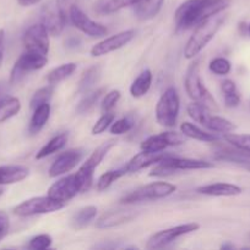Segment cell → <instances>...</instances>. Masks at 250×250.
<instances>
[{
  "mask_svg": "<svg viewBox=\"0 0 250 250\" xmlns=\"http://www.w3.org/2000/svg\"><path fill=\"white\" fill-rule=\"evenodd\" d=\"M136 217V212L134 210H110L104 212L102 216L96 220V227L100 229H109L114 227H119L122 225L132 221Z\"/></svg>",
  "mask_w": 250,
  "mask_h": 250,
  "instance_id": "cell-16",
  "label": "cell"
},
{
  "mask_svg": "<svg viewBox=\"0 0 250 250\" xmlns=\"http://www.w3.org/2000/svg\"><path fill=\"white\" fill-rule=\"evenodd\" d=\"M120 99V92L117 89H113L108 92L104 95L102 100V111L103 112H110L115 107Z\"/></svg>",
  "mask_w": 250,
  "mask_h": 250,
  "instance_id": "cell-43",
  "label": "cell"
},
{
  "mask_svg": "<svg viewBox=\"0 0 250 250\" xmlns=\"http://www.w3.org/2000/svg\"><path fill=\"white\" fill-rule=\"evenodd\" d=\"M10 229V220L5 211H0V242L7 236Z\"/></svg>",
  "mask_w": 250,
  "mask_h": 250,
  "instance_id": "cell-44",
  "label": "cell"
},
{
  "mask_svg": "<svg viewBox=\"0 0 250 250\" xmlns=\"http://www.w3.org/2000/svg\"><path fill=\"white\" fill-rule=\"evenodd\" d=\"M65 44L68 48H76V46H78V44H80V39L75 38V37H70V38L65 42Z\"/></svg>",
  "mask_w": 250,
  "mask_h": 250,
  "instance_id": "cell-47",
  "label": "cell"
},
{
  "mask_svg": "<svg viewBox=\"0 0 250 250\" xmlns=\"http://www.w3.org/2000/svg\"><path fill=\"white\" fill-rule=\"evenodd\" d=\"M100 67L98 65L92 66V67L87 68L85 72L82 73L80 78V82H78V93H83L91 90L93 88V85L100 81Z\"/></svg>",
  "mask_w": 250,
  "mask_h": 250,
  "instance_id": "cell-33",
  "label": "cell"
},
{
  "mask_svg": "<svg viewBox=\"0 0 250 250\" xmlns=\"http://www.w3.org/2000/svg\"><path fill=\"white\" fill-rule=\"evenodd\" d=\"M49 32L43 23L32 24L26 29L22 37V43L25 49L33 53L42 54L48 56L49 48H50V41H49Z\"/></svg>",
  "mask_w": 250,
  "mask_h": 250,
  "instance_id": "cell-10",
  "label": "cell"
},
{
  "mask_svg": "<svg viewBox=\"0 0 250 250\" xmlns=\"http://www.w3.org/2000/svg\"><path fill=\"white\" fill-rule=\"evenodd\" d=\"M5 92H6V88H5L2 83H0V100L5 97Z\"/></svg>",
  "mask_w": 250,
  "mask_h": 250,
  "instance_id": "cell-49",
  "label": "cell"
},
{
  "mask_svg": "<svg viewBox=\"0 0 250 250\" xmlns=\"http://www.w3.org/2000/svg\"><path fill=\"white\" fill-rule=\"evenodd\" d=\"M42 23L46 26L50 36H59L66 24V12L58 4L44 5L42 9Z\"/></svg>",
  "mask_w": 250,
  "mask_h": 250,
  "instance_id": "cell-14",
  "label": "cell"
},
{
  "mask_svg": "<svg viewBox=\"0 0 250 250\" xmlns=\"http://www.w3.org/2000/svg\"><path fill=\"white\" fill-rule=\"evenodd\" d=\"M234 248V246H233L232 243H225L221 246V249H233Z\"/></svg>",
  "mask_w": 250,
  "mask_h": 250,
  "instance_id": "cell-50",
  "label": "cell"
},
{
  "mask_svg": "<svg viewBox=\"0 0 250 250\" xmlns=\"http://www.w3.org/2000/svg\"><path fill=\"white\" fill-rule=\"evenodd\" d=\"M66 143H68V134L66 133H59L55 137H53L51 139H49L41 149L37 153L36 159L37 160H41V159L47 158V156L51 155L54 153H58L61 149L65 148Z\"/></svg>",
  "mask_w": 250,
  "mask_h": 250,
  "instance_id": "cell-27",
  "label": "cell"
},
{
  "mask_svg": "<svg viewBox=\"0 0 250 250\" xmlns=\"http://www.w3.org/2000/svg\"><path fill=\"white\" fill-rule=\"evenodd\" d=\"M126 173L127 172L126 170H125V167L107 171V172H104L103 175H100V177H98V180L96 181V189H97L98 192H104V190H107L115 181L119 180L120 177H123V176L126 175Z\"/></svg>",
  "mask_w": 250,
  "mask_h": 250,
  "instance_id": "cell-35",
  "label": "cell"
},
{
  "mask_svg": "<svg viewBox=\"0 0 250 250\" xmlns=\"http://www.w3.org/2000/svg\"><path fill=\"white\" fill-rule=\"evenodd\" d=\"M186 111H188V115L198 124H201L203 126V124L206 122L207 117L210 116L211 111L199 102H193L188 105L186 107Z\"/></svg>",
  "mask_w": 250,
  "mask_h": 250,
  "instance_id": "cell-36",
  "label": "cell"
},
{
  "mask_svg": "<svg viewBox=\"0 0 250 250\" xmlns=\"http://www.w3.org/2000/svg\"><path fill=\"white\" fill-rule=\"evenodd\" d=\"M153 82V75L150 70H145L137 76L130 85V94L132 98H142L149 93Z\"/></svg>",
  "mask_w": 250,
  "mask_h": 250,
  "instance_id": "cell-26",
  "label": "cell"
},
{
  "mask_svg": "<svg viewBox=\"0 0 250 250\" xmlns=\"http://www.w3.org/2000/svg\"><path fill=\"white\" fill-rule=\"evenodd\" d=\"M184 85H185V92L189 95V98L194 100V102H199L202 105H205L210 111H217L218 106L216 100L208 92L207 88L203 84L202 80L200 77V62L199 61H194L190 66H189L188 71H186L185 78H184Z\"/></svg>",
  "mask_w": 250,
  "mask_h": 250,
  "instance_id": "cell-3",
  "label": "cell"
},
{
  "mask_svg": "<svg viewBox=\"0 0 250 250\" xmlns=\"http://www.w3.org/2000/svg\"><path fill=\"white\" fill-rule=\"evenodd\" d=\"M176 190V186L172 185L164 181H157V182L149 183L139 187L137 189L127 193L126 195L120 199L122 204H134L139 202H146V200H158L169 197Z\"/></svg>",
  "mask_w": 250,
  "mask_h": 250,
  "instance_id": "cell-6",
  "label": "cell"
},
{
  "mask_svg": "<svg viewBox=\"0 0 250 250\" xmlns=\"http://www.w3.org/2000/svg\"><path fill=\"white\" fill-rule=\"evenodd\" d=\"M65 207V204L58 200L51 199L50 197H34L31 199L24 200L14 208V214L19 217H31L36 215L53 214Z\"/></svg>",
  "mask_w": 250,
  "mask_h": 250,
  "instance_id": "cell-7",
  "label": "cell"
},
{
  "mask_svg": "<svg viewBox=\"0 0 250 250\" xmlns=\"http://www.w3.org/2000/svg\"><path fill=\"white\" fill-rule=\"evenodd\" d=\"M50 105L49 103L38 105L33 109V115L31 117V121L28 125V132L31 136H36L43 129L50 117Z\"/></svg>",
  "mask_w": 250,
  "mask_h": 250,
  "instance_id": "cell-21",
  "label": "cell"
},
{
  "mask_svg": "<svg viewBox=\"0 0 250 250\" xmlns=\"http://www.w3.org/2000/svg\"><path fill=\"white\" fill-rule=\"evenodd\" d=\"M78 193H81V186L76 178V175H66L49 187L47 195L51 199L66 204Z\"/></svg>",
  "mask_w": 250,
  "mask_h": 250,
  "instance_id": "cell-13",
  "label": "cell"
},
{
  "mask_svg": "<svg viewBox=\"0 0 250 250\" xmlns=\"http://www.w3.org/2000/svg\"><path fill=\"white\" fill-rule=\"evenodd\" d=\"M139 1L140 0H96L93 10L98 15H109L125 7L135 6Z\"/></svg>",
  "mask_w": 250,
  "mask_h": 250,
  "instance_id": "cell-22",
  "label": "cell"
},
{
  "mask_svg": "<svg viewBox=\"0 0 250 250\" xmlns=\"http://www.w3.org/2000/svg\"><path fill=\"white\" fill-rule=\"evenodd\" d=\"M29 168L25 165H1L0 166V186H9L26 180Z\"/></svg>",
  "mask_w": 250,
  "mask_h": 250,
  "instance_id": "cell-20",
  "label": "cell"
},
{
  "mask_svg": "<svg viewBox=\"0 0 250 250\" xmlns=\"http://www.w3.org/2000/svg\"><path fill=\"white\" fill-rule=\"evenodd\" d=\"M115 120L114 114L112 111L110 112H104L97 121L95 122L92 127V134L93 136H97V134H102L107 131L108 128L110 127V125L113 124V121Z\"/></svg>",
  "mask_w": 250,
  "mask_h": 250,
  "instance_id": "cell-41",
  "label": "cell"
},
{
  "mask_svg": "<svg viewBox=\"0 0 250 250\" xmlns=\"http://www.w3.org/2000/svg\"><path fill=\"white\" fill-rule=\"evenodd\" d=\"M54 94V85L53 84H48L46 87L39 88L37 92H34V94L32 95L31 102H29V106L31 109H34L38 105L44 104V103H49L50 102L51 97Z\"/></svg>",
  "mask_w": 250,
  "mask_h": 250,
  "instance_id": "cell-38",
  "label": "cell"
},
{
  "mask_svg": "<svg viewBox=\"0 0 250 250\" xmlns=\"http://www.w3.org/2000/svg\"><path fill=\"white\" fill-rule=\"evenodd\" d=\"M203 127L208 129L210 132H213V133H229V132L235 131L237 126L233 124L229 120L225 119L222 116H217V115H211L207 117L206 122L203 124Z\"/></svg>",
  "mask_w": 250,
  "mask_h": 250,
  "instance_id": "cell-28",
  "label": "cell"
},
{
  "mask_svg": "<svg viewBox=\"0 0 250 250\" xmlns=\"http://www.w3.org/2000/svg\"><path fill=\"white\" fill-rule=\"evenodd\" d=\"M53 238L49 234H38L29 241L28 248L32 250H44L50 248Z\"/></svg>",
  "mask_w": 250,
  "mask_h": 250,
  "instance_id": "cell-42",
  "label": "cell"
},
{
  "mask_svg": "<svg viewBox=\"0 0 250 250\" xmlns=\"http://www.w3.org/2000/svg\"><path fill=\"white\" fill-rule=\"evenodd\" d=\"M21 110V103L16 97H4L0 100V124L16 116Z\"/></svg>",
  "mask_w": 250,
  "mask_h": 250,
  "instance_id": "cell-31",
  "label": "cell"
},
{
  "mask_svg": "<svg viewBox=\"0 0 250 250\" xmlns=\"http://www.w3.org/2000/svg\"><path fill=\"white\" fill-rule=\"evenodd\" d=\"M169 154L163 153V151H158V153H150V151L141 150V153L136 154L130 159L129 163L124 166L127 173H135L139 171L147 168L151 165H156L157 163L162 160V159L167 158Z\"/></svg>",
  "mask_w": 250,
  "mask_h": 250,
  "instance_id": "cell-17",
  "label": "cell"
},
{
  "mask_svg": "<svg viewBox=\"0 0 250 250\" xmlns=\"http://www.w3.org/2000/svg\"><path fill=\"white\" fill-rule=\"evenodd\" d=\"M77 68V65L75 62H68L63 63V65L58 66V67L53 68L51 71H49L48 75H47L46 80L49 84H58L61 81L66 80L68 77H70L74 72Z\"/></svg>",
  "mask_w": 250,
  "mask_h": 250,
  "instance_id": "cell-32",
  "label": "cell"
},
{
  "mask_svg": "<svg viewBox=\"0 0 250 250\" xmlns=\"http://www.w3.org/2000/svg\"><path fill=\"white\" fill-rule=\"evenodd\" d=\"M169 142L166 136V132L151 136L145 139L141 143V150L150 151V153H158V151H164V149L168 148Z\"/></svg>",
  "mask_w": 250,
  "mask_h": 250,
  "instance_id": "cell-34",
  "label": "cell"
},
{
  "mask_svg": "<svg viewBox=\"0 0 250 250\" xmlns=\"http://www.w3.org/2000/svg\"><path fill=\"white\" fill-rule=\"evenodd\" d=\"M243 167H244L245 170L249 171V172H250V163H249V164H247V165H245V166H243Z\"/></svg>",
  "mask_w": 250,
  "mask_h": 250,
  "instance_id": "cell-51",
  "label": "cell"
},
{
  "mask_svg": "<svg viewBox=\"0 0 250 250\" xmlns=\"http://www.w3.org/2000/svg\"><path fill=\"white\" fill-rule=\"evenodd\" d=\"M223 139L230 146L250 153V134H239L229 132V133L223 134Z\"/></svg>",
  "mask_w": 250,
  "mask_h": 250,
  "instance_id": "cell-37",
  "label": "cell"
},
{
  "mask_svg": "<svg viewBox=\"0 0 250 250\" xmlns=\"http://www.w3.org/2000/svg\"><path fill=\"white\" fill-rule=\"evenodd\" d=\"M104 92V88H98V89L86 92L82 99L78 102L77 106H76V112L78 115H85L87 112H90L96 106V104H97L98 100L100 99V97H102Z\"/></svg>",
  "mask_w": 250,
  "mask_h": 250,
  "instance_id": "cell-30",
  "label": "cell"
},
{
  "mask_svg": "<svg viewBox=\"0 0 250 250\" xmlns=\"http://www.w3.org/2000/svg\"><path fill=\"white\" fill-rule=\"evenodd\" d=\"M247 31H248V33H249V34H250V23H249V24H248V27H247Z\"/></svg>",
  "mask_w": 250,
  "mask_h": 250,
  "instance_id": "cell-52",
  "label": "cell"
},
{
  "mask_svg": "<svg viewBox=\"0 0 250 250\" xmlns=\"http://www.w3.org/2000/svg\"><path fill=\"white\" fill-rule=\"evenodd\" d=\"M180 132L186 137V138L195 139L199 142H207V143H213V142H217L220 139L217 133H213L210 131H203L200 127H198L196 125L191 124V122H183L180 125Z\"/></svg>",
  "mask_w": 250,
  "mask_h": 250,
  "instance_id": "cell-23",
  "label": "cell"
},
{
  "mask_svg": "<svg viewBox=\"0 0 250 250\" xmlns=\"http://www.w3.org/2000/svg\"><path fill=\"white\" fill-rule=\"evenodd\" d=\"M55 1H56V4L61 7V9L65 10V5L69 4V1H70V0H55Z\"/></svg>",
  "mask_w": 250,
  "mask_h": 250,
  "instance_id": "cell-48",
  "label": "cell"
},
{
  "mask_svg": "<svg viewBox=\"0 0 250 250\" xmlns=\"http://www.w3.org/2000/svg\"><path fill=\"white\" fill-rule=\"evenodd\" d=\"M198 194L207 195V197H237L242 194V188L233 183L216 182L210 185L200 186L195 190Z\"/></svg>",
  "mask_w": 250,
  "mask_h": 250,
  "instance_id": "cell-18",
  "label": "cell"
},
{
  "mask_svg": "<svg viewBox=\"0 0 250 250\" xmlns=\"http://www.w3.org/2000/svg\"><path fill=\"white\" fill-rule=\"evenodd\" d=\"M230 0H186L174 14L176 31H186L228 9Z\"/></svg>",
  "mask_w": 250,
  "mask_h": 250,
  "instance_id": "cell-1",
  "label": "cell"
},
{
  "mask_svg": "<svg viewBox=\"0 0 250 250\" xmlns=\"http://www.w3.org/2000/svg\"><path fill=\"white\" fill-rule=\"evenodd\" d=\"M208 68H210L211 72L215 73V75L225 76L230 72V70H232V63H230V61L228 60V59L218 56V58L212 59V60L210 61Z\"/></svg>",
  "mask_w": 250,
  "mask_h": 250,
  "instance_id": "cell-40",
  "label": "cell"
},
{
  "mask_svg": "<svg viewBox=\"0 0 250 250\" xmlns=\"http://www.w3.org/2000/svg\"><path fill=\"white\" fill-rule=\"evenodd\" d=\"M83 150L82 149H70L61 153L58 158L54 160L48 170L49 177L55 178L59 176L66 175L71 170L76 167L78 163L82 160Z\"/></svg>",
  "mask_w": 250,
  "mask_h": 250,
  "instance_id": "cell-15",
  "label": "cell"
},
{
  "mask_svg": "<svg viewBox=\"0 0 250 250\" xmlns=\"http://www.w3.org/2000/svg\"><path fill=\"white\" fill-rule=\"evenodd\" d=\"M223 22H225V17L218 14L203 20L198 26H195L193 34L184 46V58L188 60L195 59L215 38L217 32L222 27Z\"/></svg>",
  "mask_w": 250,
  "mask_h": 250,
  "instance_id": "cell-2",
  "label": "cell"
},
{
  "mask_svg": "<svg viewBox=\"0 0 250 250\" xmlns=\"http://www.w3.org/2000/svg\"><path fill=\"white\" fill-rule=\"evenodd\" d=\"M69 19L74 27L85 33L86 36L92 37V38H100V37L107 36L108 28L102 23L93 21L92 19L87 16L82 10L76 5H70L69 7Z\"/></svg>",
  "mask_w": 250,
  "mask_h": 250,
  "instance_id": "cell-11",
  "label": "cell"
},
{
  "mask_svg": "<svg viewBox=\"0 0 250 250\" xmlns=\"http://www.w3.org/2000/svg\"><path fill=\"white\" fill-rule=\"evenodd\" d=\"M96 216H97V208L95 205L81 208L71 217V227L76 231L83 229L96 219Z\"/></svg>",
  "mask_w": 250,
  "mask_h": 250,
  "instance_id": "cell-25",
  "label": "cell"
},
{
  "mask_svg": "<svg viewBox=\"0 0 250 250\" xmlns=\"http://www.w3.org/2000/svg\"><path fill=\"white\" fill-rule=\"evenodd\" d=\"M134 29H126V31H122L119 33H115L113 36L107 37V38L102 39V41L98 42L97 44H95L91 48V56H93V58H100V56L107 55V54L113 53V51L119 50L123 46L127 45L134 39Z\"/></svg>",
  "mask_w": 250,
  "mask_h": 250,
  "instance_id": "cell-12",
  "label": "cell"
},
{
  "mask_svg": "<svg viewBox=\"0 0 250 250\" xmlns=\"http://www.w3.org/2000/svg\"><path fill=\"white\" fill-rule=\"evenodd\" d=\"M200 229V225L196 222H189V224L178 225V226L169 227V229H162V231L157 232V233L152 234L149 238L146 243L147 249H161L164 247L169 246L173 243L175 239L180 238V237L190 234L193 232L198 231Z\"/></svg>",
  "mask_w": 250,
  "mask_h": 250,
  "instance_id": "cell-9",
  "label": "cell"
},
{
  "mask_svg": "<svg viewBox=\"0 0 250 250\" xmlns=\"http://www.w3.org/2000/svg\"><path fill=\"white\" fill-rule=\"evenodd\" d=\"M135 126V122L131 117L126 116L123 117V119L114 120L113 124L110 125L109 131L110 133L114 134V136H122V134L127 133V132L131 131Z\"/></svg>",
  "mask_w": 250,
  "mask_h": 250,
  "instance_id": "cell-39",
  "label": "cell"
},
{
  "mask_svg": "<svg viewBox=\"0 0 250 250\" xmlns=\"http://www.w3.org/2000/svg\"><path fill=\"white\" fill-rule=\"evenodd\" d=\"M41 0H17V4L20 6H24V7H29V6H33V5H37Z\"/></svg>",
  "mask_w": 250,
  "mask_h": 250,
  "instance_id": "cell-46",
  "label": "cell"
},
{
  "mask_svg": "<svg viewBox=\"0 0 250 250\" xmlns=\"http://www.w3.org/2000/svg\"><path fill=\"white\" fill-rule=\"evenodd\" d=\"M221 92L223 94V103L229 109L238 107L240 104V94L237 84L232 80H225L221 83Z\"/></svg>",
  "mask_w": 250,
  "mask_h": 250,
  "instance_id": "cell-29",
  "label": "cell"
},
{
  "mask_svg": "<svg viewBox=\"0 0 250 250\" xmlns=\"http://www.w3.org/2000/svg\"><path fill=\"white\" fill-rule=\"evenodd\" d=\"M117 144L115 139H108L104 143L98 146L95 150L91 153V155L86 159L85 163L81 165L77 172L75 173L78 183L81 186V193H85L92 187L93 185V176H95L96 168L100 166V164L104 160L107 154L109 153L110 149Z\"/></svg>",
  "mask_w": 250,
  "mask_h": 250,
  "instance_id": "cell-4",
  "label": "cell"
},
{
  "mask_svg": "<svg viewBox=\"0 0 250 250\" xmlns=\"http://www.w3.org/2000/svg\"><path fill=\"white\" fill-rule=\"evenodd\" d=\"M164 0H140L135 5V15L141 21H147L156 17L163 6Z\"/></svg>",
  "mask_w": 250,
  "mask_h": 250,
  "instance_id": "cell-24",
  "label": "cell"
},
{
  "mask_svg": "<svg viewBox=\"0 0 250 250\" xmlns=\"http://www.w3.org/2000/svg\"><path fill=\"white\" fill-rule=\"evenodd\" d=\"M47 63H48V58L46 55L25 50V53L19 56L12 67L11 75H10V84H16L21 82L27 73L42 70Z\"/></svg>",
  "mask_w": 250,
  "mask_h": 250,
  "instance_id": "cell-8",
  "label": "cell"
},
{
  "mask_svg": "<svg viewBox=\"0 0 250 250\" xmlns=\"http://www.w3.org/2000/svg\"><path fill=\"white\" fill-rule=\"evenodd\" d=\"M180 111V98L178 90L168 87L159 97L156 104V120L164 128H173L176 125Z\"/></svg>",
  "mask_w": 250,
  "mask_h": 250,
  "instance_id": "cell-5",
  "label": "cell"
},
{
  "mask_svg": "<svg viewBox=\"0 0 250 250\" xmlns=\"http://www.w3.org/2000/svg\"><path fill=\"white\" fill-rule=\"evenodd\" d=\"M166 163L173 168L174 171H191V170H206L212 168L213 164L199 159H188V158H175V156L168 155L164 158Z\"/></svg>",
  "mask_w": 250,
  "mask_h": 250,
  "instance_id": "cell-19",
  "label": "cell"
},
{
  "mask_svg": "<svg viewBox=\"0 0 250 250\" xmlns=\"http://www.w3.org/2000/svg\"><path fill=\"white\" fill-rule=\"evenodd\" d=\"M4 51H5V31L0 29V66H1L2 60H4Z\"/></svg>",
  "mask_w": 250,
  "mask_h": 250,
  "instance_id": "cell-45",
  "label": "cell"
}]
</instances>
